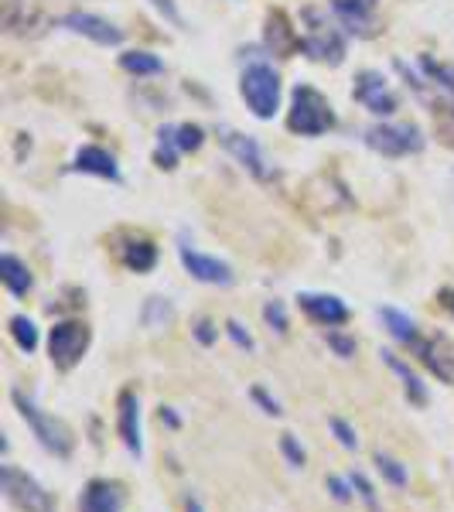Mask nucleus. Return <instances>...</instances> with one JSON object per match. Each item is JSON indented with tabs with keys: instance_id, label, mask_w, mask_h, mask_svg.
Instances as JSON below:
<instances>
[{
	"instance_id": "f257e3e1",
	"label": "nucleus",
	"mask_w": 454,
	"mask_h": 512,
	"mask_svg": "<svg viewBox=\"0 0 454 512\" xmlns=\"http://www.w3.org/2000/svg\"><path fill=\"white\" fill-rule=\"evenodd\" d=\"M345 35H349V31L338 24L335 14L328 18V11H321V7H308V11L301 14V52L308 55L311 62L342 65L345 52H349Z\"/></svg>"
},
{
	"instance_id": "f03ea898",
	"label": "nucleus",
	"mask_w": 454,
	"mask_h": 512,
	"mask_svg": "<svg viewBox=\"0 0 454 512\" xmlns=\"http://www.w3.org/2000/svg\"><path fill=\"white\" fill-rule=\"evenodd\" d=\"M11 403H14V410L21 414V420L28 424L31 437H35L41 448H45L48 454H55L59 461L72 458V451H76V437H72L65 420L52 417L48 410H41L24 390H11Z\"/></svg>"
},
{
	"instance_id": "7ed1b4c3",
	"label": "nucleus",
	"mask_w": 454,
	"mask_h": 512,
	"mask_svg": "<svg viewBox=\"0 0 454 512\" xmlns=\"http://www.w3.org/2000/svg\"><path fill=\"white\" fill-rule=\"evenodd\" d=\"M239 96L257 120H274L280 110V72L267 59H253L239 72Z\"/></svg>"
},
{
	"instance_id": "20e7f679",
	"label": "nucleus",
	"mask_w": 454,
	"mask_h": 512,
	"mask_svg": "<svg viewBox=\"0 0 454 512\" xmlns=\"http://www.w3.org/2000/svg\"><path fill=\"white\" fill-rule=\"evenodd\" d=\"M287 127L301 137H321L335 127V110L321 89L297 82L291 93V110H287Z\"/></svg>"
},
{
	"instance_id": "39448f33",
	"label": "nucleus",
	"mask_w": 454,
	"mask_h": 512,
	"mask_svg": "<svg viewBox=\"0 0 454 512\" xmlns=\"http://www.w3.org/2000/svg\"><path fill=\"white\" fill-rule=\"evenodd\" d=\"M362 144H366L369 151H376L379 158H410V154L424 151L427 137L417 123L379 120L373 127L362 130Z\"/></svg>"
},
{
	"instance_id": "423d86ee",
	"label": "nucleus",
	"mask_w": 454,
	"mask_h": 512,
	"mask_svg": "<svg viewBox=\"0 0 454 512\" xmlns=\"http://www.w3.org/2000/svg\"><path fill=\"white\" fill-rule=\"evenodd\" d=\"M0 489H4V499L18 512H59L55 495L35 475H28L24 468L11 465V461L0 465Z\"/></svg>"
},
{
	"instance_id": "0eeeda50",
	"label": "nucleus",
	"mask_w": 454,
	"mask_h": 512,
	"mask_svg": "<svg viewBox=\"0 0 454 512\" xmlns=\"http://www.w3.org/2000/svg\"><path fill=\"white\" fill-rule=\"evenodd\" d=\"M89 345H93V332H89L86 321L65 318L48 328V355H52L55 369H62V373H72L86 359Z\"/></svg>"
},
{
	"instance_id": "6e6552de",
	"label": "nucleus",
	"mask_w": 454,
	"mask_h": 512,
	"mask_svg": "<svg viewBox=\"0 0 454 512\" xmlns=\"http://www.w3.org/2000/svg\"><path fill=\"white\" fill-rule=\"evenodd\" d=\"M396 72L407 79V86H414L417 96L434 93L441 99H454V65L441 62L434 55H417L414 65H407L403 59H396Z\"/></svg>"
},
{
	"instance_id": "1a4fd4ad",
	"label": "nucleus",
	"mask_w": 454,
	"mask_h": 512,
	"mask_svg": "<svg viewBox=\"0 0 454 512\" xmlns=\"http://www.w3.org/2000/svg\"><path fill=\"white\" fill-rule=\"evenodd\" d=\"M219 140H222V147L233 154L236 164L246 171V175H253L257 181H263V185L277 178V164L270 161V154L263 151L257 137L239 134V130H233V127H219Z\"/></svg>"
},
{
	"instance_id": "9d476101",
	"label": "nucleus",
	"mask_w": 454,
	"mask_h": 512,
	"mask_svg": "<svg viewBox=\"0 0 454 512\" xmlns=\"http://www.w3.org/2000/svg\"><path fill=\"white\" fill-rule=\"evenodd\" d=\"M352 99H356L362 110H369L379 120L393 117V113L400 110V96H396V89L390 86V79L376 69L356 72V79H352Z\"/></svg>"
},
{
	"instance_id": "9b49d317",
	"label": "nucleus",
	"mask_w": 454,
	"mask_h": 512,
	"mask_svg": "<svg viewBox=\"0 0 454 512\" xmlns=\"http://www.w3.org/2000/svg\"><path fill=\"white\" fill-rule=\"evenodd\" d=\"M178 260H181V267L198 280V284H209V287H233L236 284V274L226 260L195 250L185 236H181V243H178Z\"/></svg>"
},
{
	"instance_id": "f8f14e48",
	"label": "nucleus",
	"mask_w": 454,
	"mask_h": 512,
	"mask_svg": "<svg viewBox=\"0 0 454 512\" xmlns=\"http://www.w3.org/2000/svg\"><path fill=\"white\" fill-rule=\"evenodd\" d=\"M117 434L130 458H144V417H140V396L134 390H120L117 396Z\"/></svg>"
},
{
	"instance_id": "ddd939ff",
	"label": "nucleus",
	"mask_w": 454,
	"mask_h": 512,
	"mask_svg": "<svg viewBox=\"0 0 454 512\" xmlns=\"http://www.w3.org/2000/svg\"><path fill=\"white\" fill-rule=\"evenodd\" d=\"M297 308H301L304 315H308L321 328H342V325H349V318H352L349 304H345L338 294L301 291V294H297Z\"/></svg>"
},
{
	"instance_id": "4468645a",
	"label": "nucleus",
	"mask_w": 454,
	"mask_h": 512,
	"mask_svg": "<svg viewBox=\"0 0 454 512\" xmlns=\"http://www.w3.org/2000/svg\"><path fill=\"white\" fill-rule=\"evenodd\" d=\"M127 489L117 478H89L79 492V512H123Z\"/></svg>"
},
{
	"instance_id": "2eb2a0df",
	"label": "nucleus",
	"mask_w": 454,
	"mask_h": 512,
	"mask_svg": "<svg viewBox=\"0 0 454 512\" xmlns=\"http://www.w3.org/2000/svg\"><path fill=\"white\" fill-rule=\"evenodd\" d=\"M59 24L65 31H72V35H82L103 48H117L123 41V28H117L113 21L99 18V14H89V11H69Z\"/></svg>"
},
{
	"instance_id": "dca6fc26",
	"label": "nucleus",
	"mask_w": 454,
	"mask_h": 512,
	"mask_svg": "<svg viewBox=\"0 0 454 512\" xmlns=\"http://www.w3.org/2000/svg\"><path fill=\"white\" fill-rule=\"evenodd\" d=\"M376 7H379V0H332V14L338 18V24L356 38L376 35V28H379Z\"/></svg>"
},
{
	"instance_id": "f3484780",
	"label": "nucleus",
	"mask_w": 454,
	"mask_h": 512,
	"mask_svg": "<svg viewBox=\"0 0 454 512\" xmlns=\"http://www.w3.org/2000/svg\"><path fill=\"white\" fill-rule=\"evenodd\" d=\"M263 45L277 59H291L294 52H301V31L294 28L284 11H270L267 28H263Z\"/></svg>"
},
{
	"instance_id": "a211bd4d",
	"label": "nucleus",
	"mask_w": 454,
	"mask_h": 512,
	"mask_svg": "<svg viewBox=\"0 0 454 512\" xmlns=\"http://www.w3.org/2000/svg\"><path fill=\"white\" fill-rule=\"evenodd\" d=\"M69 171H79V175H93V178H103V181H117L123 178L120 175V164L117 158H113L106 147H99V144H86V147H79L76 154H72V164H69Z\"/></svg>"
},
{
	"instance_id": "6ab92c4d",
	"label": "nucleus",
	"mask_w": 454,
	"mask_h": 512,
	"mask_svg": "<svg viewBox=\"0 0 454 512\" xmlns=\"http://www.w3.org/2000/svg\"><path fill=\"white\" fill-rule=\"evenodd\" d=\"M410 352L417 355L420 362H424L431 373L441 379L444 386H454V355L444 349L441 338H427V335H417L414 342L407 345Z\"/></svg>"
},
{
	"instance_id": "aec40b11",
	"label": "nucleus",
	"mask_w": 454,
	"mask_h": 512,
	"mask_svg": "<svg viewBox=\"0 0 454 512\" xmlns=\"http://www.w3.org/2000/svg\"><path fill=\"white\" fill-rule=\"evenodd\" d=\"M379 359H383V362H386V369H390V373L403 383V393H407L410 407L424 410L427 403H431V390H427V383L420 379V373H414V369H410V362H403L400 355L390 352V349L379 352Z\"/></svg>"
},
{
	"instance_id": "412c9836",
	"label": "nucleus",
	"mask_w": 454,
	"mask_h": 512,
	"mask_svg": "<svg viewBox=\"0 0 454 512\" xmlns=\"http://www.w3.org/2000/svg\"><path fill=\"white\" fill-rule=\"evenodd\" d=\"M117 253H120V263L130 270V274H151V270L158 267V246H154L147 236L120 239Z\"/></svg>"
},
{
	"instance_id": "4be33fe9",
	"label": "nucleus",
	"mask_w": 454,
	"mask_h": 512,
	"mask_svg": "<svg viewBox=\"0 0 454 512\" xmlns=\"http://www.w3.org/2000/svg\"><path fill=\"white\" fill-rule=\"evenodd\" d=\"M0 280H4V287H7V291H11L14 297L31 294V287H35V277H31L28 263H24L21 256H14V253H4V256H0Z\"/></svg>"
},
{
	"instance_id": "5701e85b",
	"label": "nucleus",
	"mask_w": 454,
	"mask_h": 512,
	"mask_svg": "<svg viewBox=\"0 0 454 512\" xmlns=\"http://www.w3.org/2000/svg\"><path fill=\"white\" fill-rule=\"evenodd\" d=\"M379 321H383V328H386V332H390L400 345H410V342H414V338L420 335V325H417V321L410 318L407 311L390 308V304H386V308H379Z\"/></svg>"
},
{
	"instance_id": "b1692460",
	"label": "nucleus",
	"mask_w": 454,
	"mask_h": 512,
	"mask_svg": "<svg viewBox=\"0 0 454 512\" xmlns=\"http://www.w3.org/2000/svg\"><path fill=\"white\" fill-rule=\"evenodd\" d=\"M120 69L137 79H147V76H161L164 62L154 52H147V48H130V52L120 55Z\"/></svg>"
},
{
	"instance_id": "393cba45",
	"label": "nucleus",
	"mask_w": 454,
	"mask_h": 512,
	"mask_svg": "<svg viewBox=\"0 0 454 512\" xmlns=\"http://www.w3.org/2000/svg\"><path fill=\"white\" fill-rule=\"evenodd\" d=\"M181 158V147H178V134H175V123H164L158 130V144H154V164L161 171H175Z\"/></svg>"
},
{
	"instance_id": "a878e982",
	"label": "nucleus",
	"mask_w": 454,
	"mask_h": 512,
	"mask_svg": "<svg viewBox=\"0 0 454 512\" xmlns=\"http://www.w3.org/2000/svg\"><path fill=\"white\" fill-rule=\"evenodd\" d=\"M7 332H11L14 345H18L21 352H28V355L35 352L38 342H41V332H38L35 318H28V315H14L11 321H7Z\"/></svg>"
},
{
	"instance_id": "bb28decb",
	"label": "nucleus",
	"mask_w": 454,
	"mask_h": 512,
	"mask_svg": "<svg viewBox=\"0 0 454 512\" xmlns=\"http://www.w3.org/2000/svg\"><path fill=\"white\" fill-rule=\"evenodd\" d=\"M171 318H175V304L168 301V297H147L144 308H140V321H144V328H168Z\"/></svg>"
},
{
	"instance_id": "cd10ccee",
	"label": "nucleus",
	"mask_w": 454,
	"mask_h": 512,
	"mask_svg": "<svg viewBox=\"0 0 454 512\" xmlns=\"http://www.w3.org/2000/svg\"><path fill=\"white\" fill-rule=\"evenodd\" d=\"M376 472L383 475V482H390L393 489H407V485H410V472H407V465H403V461H396L393 454L376 451Z\"/></svg>"
},
{
	"instance_id": "c85d7f7f",
	"label": "nucleus",
	"mask_w": 454,
	"mask_h": 512,
	"mask_svg": "<svg viewBox=\"0 0 454 512\" xmlns=\"http://www.w3.org/2000/svg\"><path fill=\"white\" fill-rule=\"evenodd\" d=\"M175 134H178V147L181 154H195L202 151L205 144V130L198 123H175Z\"/></svg>"
},
{
	"instance_id": "c756f323",
	"label": "nucleus",
	"mask_w": 454,
	"mask_h": 512,
	"mask_svg": "<svg viewBox=\"0 0 454 512\" xmlns=\"http://www.w3.org/2000/svg\"><path fill=\"white\" fill-rule=\"evenodd\" d=\"M263 321H267L270 332L287 335V328H291V318H287V304L284 301H267V304H263Z\"/></svg>"
},
{
	"instance_id": "7c9ffc66",
	"label": "nucleus",
	"mask_w": 454,
	"mask_h": 512,
	"mask_svg": "<svg viewBox=\"0 0 454 512\" xmlns=\"http://www.w3.org/2000/svg\"><path fill=\"white\" fill-rule=\"evenodd\" d=\"M325 342H328V349H332L338 359H352V355L359 352V342L352 335H345V332H338V328H328L325 332Z\"/></svg>"
},
{
	"instance_id": "2f4dec72",
	"label": "nucleus",
	"mask_w": 454,
	"mask_h": 512,
	"mask_svg": "<svg viewBox=\"0 0 454 512\" xmlns=\"http://www.w3.org/2000/svg\"><path fill=\"white\" fill-rule=\"evenodd\" d=\"M328 431L335 434V441L342 444L345 451H356V448H359V434H356V427H352L345 417H332V420H328Z\"/></svg>"
},
{
	"instance_id": "473e14b6",
	"label": "nucleus",
	"mask_w": 454,
	"mask_h": 512,
	"mask_svg": "<svg viewBox=\"0 0 454 512\" xmlns=\"http://www.w3.org/2000/svg\"><path fill=\"white\" fill-rule=\"evenodd\" d=\"M280 454H284L291 468H304V465H308V454H304V448L297 444L294 434H280Z\"/></svg>"
},
{
	"instance_id": "72a5a7b5",
	"label": "nucleus",
	"mask_w": 454,
	"mask_h": 512,
	"mask_svg": "<svg viewBox=\"0 0 454 512\" xmlns=\"http://www.w3.org/2000/svg\"><path fill=\"white\" fill-rule=\"evenodd\" d=\"M192 338L198 345H205V349H212V345L219 342V328L212 318H195L192 321Z\"/></svg>"
},
{
	"instance_id": "f704fd0d",
	"label": "nucleus",
	"mask_w": 454,
	"mask_h": 512,
	"mask_svg": "<svg viewBox=\"0 0 454 512\" xmlns=\"http://www.w3.org/2000/svg\"><path fill=\"white\" fill-rule=\"evenodd\" d=\"M325 485H328V492H332V499L335 502H342V506H349L352 502V478H338V475H328L325 478Z\"/></svg>"
},
{
	"instance_id": "c9c22d12",
	"label": "nucleus",
	"mask_w": 454,
	"mask_h": 512,
	"mask_svg": "<svg viewBox=\"0 0 454 512\" xmlns=\"http://www.w3.org/2000/svg\"><path fill=\"white\" fill-rule=\"evenodd\" d=\"M250 400L257 403V407H260L267 417H284V410H280V400H274V396L263 390V386H253V390H250Z\"/></svg>"
},
{
	"instance_id": "e433bc0d",
	"label": "nucleus",
	"mask_w": 454,
	"mask_h": 512,
	"mask_svg": "<svg viewBox=\"0 0 454 512\" xmlns=\"http://www.w3.org/2000/svg\"><path fill=\"white\" fill-rule=\"evenodd\" d=\"M226 335L233 338L236 349H243V352H253V349H257V342H253V335L246 332V328L239 325L236 318H229V321H226Z\"/></svg>"
},
{
	"instance_id": "4c0bfd02",
	"label": "nucleus",
	"mask_w": 454,
	"mask_h": 512,
	"mask_svg": "<svg viewBox=\"0 0 454 512\" xmlns=\"http://www.w3.org/2000/svg\"><path fill=\"white\" fill-rule=\"evenodd\" d=\"M151 7L161 14L164 21L175 24V28H181V24H185V21H181V14H178V4H175V0H151Z\"/></svg>"
},
{
	"instance_id": "58836bf2",
	"label": "nucleus",
	"mask_w": 454,
	"mask_h": 512,
	"mask_svg": "<svg viewBox=\"0 0 454 512\" xmlns=\"http://www.w3.org/2000/svg\"><path fill=\"white\" fill-rule=\"evenodd\" d=\"M158 417H161V424H164V427H171V431H178V427H181V417L175 414V407H161V410H158Z\"/></svg>"
},
{
	"instance_id": "ea45409f",
	"label": "nucleus",
	"mask_w": 454,
	"mask_h": 512,
	"mask_svg": "<svg viewBox=\"0 0 454 512\" xmlns=\"http://www.w3.org/2000/svg\"><path fill=\"white\" fill-rule=\"evenodd\" d=\"M185 512H205L202 499H198V495H192V492H188V495H185Z\"/></svg>"
},
{
	"instance_id": "a19ab883",
	"label": "nucleus",
	"mask_w": 454,
	"mask_h": 512,
	"mask_svg": "<svg viewBox=\"0 0 454 512\" xmlns=\"http://www.w3.org/2000/svg\"><path fill=\"white\" fill-rule=\"evenodd\" d=\"M441 304L454 315V287H444V291H441Z\"/></svg>"
},
{
	"instance_id": "79ce46f5",
	"label": "nucleus",
	"mask_w": 454,
	"mask_h": 512,
	"mask_svg": "<svg viewBox=\"0 0 454 512\" xmlns=\"http://www.w3.org/2000/svg\"><path fill=\"white\" fill-rule=\"evenodd\" d=\"M369 512H383V509H379V506H369Z\"/></svg>"
}]
</instances>
